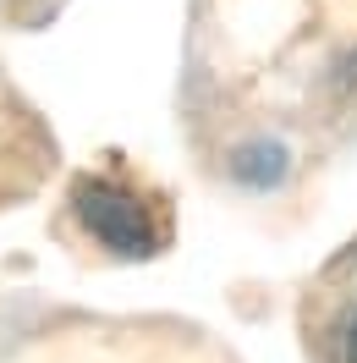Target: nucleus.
I'll return each instance as SVG.
<instances>
[{"label":"nucleus","mask_w":357,"mask_h":363,"mask_svg":"<svg viewBox=\"0 0 357 363\" xmlns=\"http://www.w3.org/2000/svg\"><path fill=\"white\" fill-rule=\"evenodd\" d=\"M72 204H77V220L105 248L127 253V259L159 248V226H154V215H149V204L137 193H127V187H115V182H77L72 187Z\"/></svg>","instance_id":"obj_1"},{"label":"nucleus","mask_w":357,"mask_h":363,"mask_svg":"<svg viewBox=\"0 0 357 363\" xmlns=\"http://www.w3.org/2000/svg\"><path fill=\"white\" fill-rule=\"evenodd\" d=\"M346 358L357 363V325H352V336H346Z\"/></svg>","instance_id":"obj_2"}]
</instances>
